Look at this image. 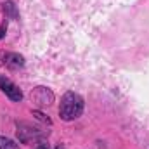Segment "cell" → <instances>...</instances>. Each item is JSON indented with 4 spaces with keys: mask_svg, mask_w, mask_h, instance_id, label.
Listing matches in <instances>:
<instances>
[{
    "mask_svg": "<svg viewBox=\"0 0 149 149\" xmlns=\"http://www.w3.org/2000/svg\"><path fill=\"white\" fill-rule=\"evenodd\" d=\"M81 113H83V99L76 92H66L63 95L61 106H59L61 118L64 121H71V120H76Z\"/></svg>",
    "mask_w": 149,
    "mask_h": 149,
    "instance_id": "1",
    "label": "cell"
},
{
    "mask_svg": "<svg viewBox=\"0 0 149 149\" xmlns=\"http://www.w3.org/2000/svg\"><path fill=\"white\" fill-rule=\"evenodd\" d=\"M0 88H2V92H3L10 101H14V102H21V99H23V92H21V88H19L16 83H12L9 78L2 76V74H0Z\"/></svg>",
    "mask_w": 149,
    "mask_h": 149,
    "instance_id": "2",
    "label": "cell"
},
{
    "mask_svg": "<svg viewBox=\"0 0 149 149\" xmlns=\"http://www.w3.org/2000/svg\"><path fill=\"white\" fill-rule=\"evenodd\" d=\"M30 97H31V101L37 102L38 106H49V104L54 102V94L47 87H37V88H33L31 94H30Z\"/></svg>",
    "mask_w": 149,
    "mask_h": 149,
    "instance_id": "3",
    "label": "cell"
},
{
    "mask_svg": "<svg viewBox=\"0 0 149 149\" xmlns=\"http://www.w3.org/2000/svg\"><path fill=\"white\" fill-rule=\"evenodd\" d=\"M24 64V59L19 54H7L5 56V66L9 68H21Z\"/></svg>",
    "mask_w": 149,
    "mask_h": 149,
    "instance_id": "4",
    "label": "cell"
},
{
    "mask_svg": "<svg viewBox=\"0 0 149 149\" xmlns=\"http://www.w3.org/2000/svg\"><path fill=\"white\" fill-rule=\"evenodd\" d=\"M0 149H17V144L3 135H0Z\"/></svg>",
    "mask_w": 149,
    "mask_h": 149,
    "instance_id": "5",
    "label": "cell"
},
{
    "mask_svg": "<svg viewBox=\"0 0 149 149\" xmlns=\"http://www.w3.org/2000/svg\"><path fill=\"white\" fill-rule=\"evenodd\" d=\"M33 114H35V116H38L42 121H47V123H50V120H49V118H45V116H43V114H42L40 111H33Z\"/></svg>",
    "mask_w": 149,
    "mask_h": 149,
    "instance_id": "6",
    "label": "cell"
},
{
    "mask_svg": "<svg viewBox=\"0 0 149 149\" xmlns=\"http://www.w3.org/2000/svg\"><path fill=\"white\" fill-rule=\"evenodd\" d=\"M5 30H7V24H3V26H0V38L5 35Z\"/></svg>",
    "mask_w": 149,
    "mask_h": 149,
    "instance_id": "7",
    "label": "cell"
},
{
    "mask_svg": "<svg viewBox=\"0 0 149 149\" xmlns=\"http://www.w3.org/2000/svg\"><path fill=\"white\" fill-rule=\"evenodd\" d=\"M38 149H49V148H47L45 144H40V146H38Z\"/></svg>",
    "mask_w": 149,
    "mask_h": 149,
    "instance_id": "8",
    "label": "cell"
},
{
    "mask_svg": "<svg viewBox=\"0 0 149 149\" xmlns=\"http://www.w3.org/2000/svg\"><path fill=\"white\" fill-rule=\"evenodd\" d=\"M56 149H63V148H61V146H59V148H56Z\"/></svg>",
    "mask_w": 149,
    "mask_h": 149,
    "instance_id": "9",
    "label": "cell"
}]
</instances>
